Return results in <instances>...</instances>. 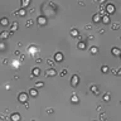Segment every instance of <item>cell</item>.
I'll list each match as a JSON object with an SVG mask.
<instances>
[{
    "label": "cell",
    "mask_w": 121,
    "mask_h": 121,
    "mask_svg": "<svg viewBox=\"0 0 121 121\" xmlns=\"http://www.w3.org/2000/svg\"><path fill=\"white\" fill-rule=\"evenodd\" d=\"M46 76L47 77H54V76H57V71L54 68H48L46 71Z\"/></svg>",
    "instance_id": "cell-6"
},
{
    "label": "cell",
    "mask_w": 121,
    "mask_h": 121,
    "mask_svg": "<svg viewBox=\"0 0 121 121\" xmlns=\"http://www.w3.org/2000/svg\"><path fill=\"white\" fill-rule=\"evenodd\" d=\"M111 29H112V30H119V29H120V24L119 23H112L111 24Z\"/></svg>",
    "instance_id": "cell-29"
},
{
    "label": "cell",
    "mask_w": 121,
    "mask_h": 121,
    "mask_svg": "<svg viewBox=\"0 0 121 121\" xmlns=\"http://www.w3.org/2000/svg\"><path fill=\"white\" fill-rule=\"evenodd\" d=\"M38 90H37L35 88V87H33V88H30V90H29V92H28V95H29V96H30V97H38Z\"/></svg>",
    "instance_id": "cell-9"
},
{
    "label": "cell",
    "mask_w": 121,
    "mask_h": 121,
    "mask_svg": "<svg viewBox=\"0 0 121 121\" xmlns=\"http://www.w3.org/2000/svg\"><path fill=\"white\" fill-rule=\"evenodd\" d=\"M97 33H98V34H105V29L104 28H100V29H98V30H97Z\"/></svg>",
    "instance_id": "cell-40"
},
{
    "label": "cell",
    "mask_w": 121,
    "mask_h": 121,
    "mask_svg": "<svg viewBox=\"0 0 121 121\" xmlns=\"http://www.w3.org/2000/svg\"><path fill=\"white\" fill-rule=\"evenodd\" d=\"M24 107L25 108H29V104H28V102H25V104H24Z\"/></svg>",
    "instance_id": "cell-47"
},
{
    "label": "cell",
    "mask_w": 121,
    "mask_h": 121,
    "mask_svg": "<svg viewBox=\"0 0 121 121\" xmlns=\"http://www.w3.org/2000/svg\"><path fill=\"white\" fill-rule=\"evenodd\" d=\"M46 111H47V113H48V115H52V113L54 112V110H53L52 107H48V108L46 110Z\"/></svg>",
    "instance_id": "cell-37"
},
{
    "label": "cell",
    "mask_w": 121,
    "mask_h": 121,
    "mask_svg": "<svg viewBox=\"0 0 121 121\" xmlns=\"http://www.w3.org/2000/svg\"><path fill=\"white\" fill-rule=\"evenodd\" d=\"M110 71H111L115 76H121V68H113V67H111Z\"/></svg>",
    "instance_id": "cell-18"
},
{
    "label": "cell",
    "mask_w": 121,
    "mask_h": 121,
    "mask_svg": "<svg viewBox=\"0 0 121 121\" xmlns=\"http://www.w3.org/2000/svg\"><path fill=\"white\" fill-rule=\"evenodd\" d=\"M54 62H59V63H62L64 59V56H63V53H61V52H57L56 54H54Z\"/></svg>",
    "instance_id": "cell-5"
},
{
    "label": "cell",
    "mask_w": 121,
    "mask_h": 121,
    "mask_svg": "<svg viewBox=\"0 0 121 121\" xmlns=\"http://www.w3.org/2000/svg\"><path fill=\"white\" fill-rule=\"evenodd\" d=\"M106 120H107V115L105 112H101L100 113V121H106Z\"/></svg>",
    "instance_id": "cell-31"
},
{
    "label": "cell",
    "mask_w": 121,
    "mask_h": 121,
    "mask_svg": "<svg viewBox=\"0 0 121 121\" xmlns=\"http://www.w3.org/2000/svg\"><path fill=\"white\" fill-rule=\"evenodd\" d=\"M30 5V0H24V1H21V9H24L25 6Z\"/></svg>",
    "instance_id": "cell-30"
},
{
    "label": "cell",
    "mask_w": 121,
    "mask_h": 121,
    "mask_svg": "<svg viewBox=\"0 0 121 121\" xmlns=\"http://www.w3.org/2000/svg\"><path fill=\"white\" fill-rule=\"evenodd\" d=\"M111 52H112V54L115 57H120L121 56V50H120V48H117V47H113V48L111 49Z\"/></svg>",
    "instance_id": "cell-13"
},
{
    "label": "cell",
    "mask_w": 121,
    "mask_h": 121,
    "mask_svg": "<svg viewBox=\"0 0 121 121\" xmlns=\"http://www.w3.org/2000/svg\"><path fill=\"white\" fill-rule=\"evenodd\" d=\"M35 62H37V63H42V62H43V58H42V57H35Z\"/></svg>",
    "instance_id": "cell-38"
},
{
    "label": "cell",
    "mask_w": 121,
    "mask_h": 121,
    "mask_svg": "<svg viewBox=\"0 0 121 121\" xmlns=\"http://www.w3.org/2000/svg\"><path fill=\"white\" fill-rule=\"evenodd\" d=\"M32 76H33V77H39V76H40V68H39V67H34V68H33Z\"/></svg>",
    "instance_id": "cell-12"
},
{
    "label": "cell",
    "mask_w": 121,
    "mask_h": 121,
    "mask_svg": "<svg viewBox=\"0 0 121 121\" xmlns=\"http://www.w3.org/2000/svg\"><path fill=\"white\" fill-rule=\"evenodd\" d=\"M47 23H48V20H47V18L44 15H39L37 18V24H38V27H44V25H47Z\"/></svg>",
    "instance_id": "cell-3"
},
{
    "label": "cell",
    "mask_w": 121,
    "mask_h": 121,
    "mask_svg": "<svg viewBox=\"0 0 121 121\" xmlns=\"http://www.w3.org/2000/svg\"><path fill=\"white\" fill-rule=\"evenodd\" d=\"M66 75H67V69L64 68V69H62V71H61V73H59V76H61V77H64Z\"/></svg>",
    "instance_id": "cell-36"
},
{
    "label": "cell",
    "mask_w": 121,
    "mask_h": 121,
    "mask_svg": "<svg viewBox=\"0 0 121 121\" xmlns=\"http://www.w3.org/2000/svg\"><path fill=\"white\" fill-rule=\"evenodd\" d=\"M3 64H4V66H8L9 64V58H3Z\"/></svg>",
    "instance_id": "cell-35"
},
{
    "label": "cell",
    "mask_w": 121,
    "mask_h": 121,
    "mask_svg": "<svg viewBox=\"0 0 121 121\" xmlns=\"http://www.w3.org/2000/svg\"><path fill=\"white\" fill-rule=\"evenodd\" d=\"M69 83H71L72 87H77V86L79 85V76H78V75H73L72 78H71V82H69Z\"/></svg>",
    "instance_id": "cell-4"
},
{
    "label": "cell",
    "mask_w": 121,
    "mask_h": 121,
    "mask_svg": "<svg viewBox=\"0 0 121 121\" xmlns=\"http://www.w3.org/2000/svg\"><path fill=\"white\" fill-rule=\"evenodd\" d=\"M21 120V116H20V113H18V112H14L10 115V121H20Z\"/></svg>",
    "instance_id": "cell-8"
},
{
    "label": "cell",
    "mask_w": 121,
    "mask_h": 121,
    "mask_svg": "<svg viewBox=\"0 0 121 121\" xmlns=\"http://www.w3.org/2000/svg\"><path fill=\"white\" fill-rule=\"evenodd\" d=\"M71 37H75V38H78L79 37V30L77 28H72L71 29Z\"/></svg>",
    "instance_id": "cell-14"
},
{
    "label": "cell",
    "mask_w": 121,
    "mask_h": 121,
    "mask_svg": "<svg viewBox=\"0 0 121 121\" xmlns=\"http://www.w3.org/2000/svg\"><path fill=\"white\" fill-rule=\"evenodd\" d=\"M14 54H15V56H20V50H15V52H14Z\"/></svg>",
    "instance_id": "cell-43"
},
{
    "label": "cell",
    "mask_w": 121,
    "mask_h": 121,
    "mask_svg": "<svg viewBox=\"0 0 121 121\" xmlns=\"http://www.w3.org/2000/svg\"><path fill=\"white\" fill-rule=\"evenodd\" d=\"M5 117H6V116H4V115H3V113H0V120H4Z\"/></svg>",
    "instance_id": "cell-45"
},
{
    "label": "cell",
    "mask_w": 121,
    "mask_h": 121,
    "mask_svg": "<svg viewBox=\"0 0 121 121\" xmlns=\"http://www.w3.org/2000/svg\"><path fill=\"white\" fill-rule=\"evenodd\" d=\"M28 98H29V95L27 92H20L18 95V101L20 102V104H25V102H28Z\"/></svg>",
    "instance_id": "cell-1"
},
{
    "label": "cell",
    "mask_w": 121,
    "mask_h": 121,
    "mask_svg": "<svg viewBox=\"0 0 121 121\" xmlns=\"http://www.w3.org/2000/svg\"><path fill=\"white\" fill-rule=\"evenodd\" d=\"M17 46H18V47H19V48H20V47L23 46V44H21V42H18V44H17Z\"/></svg>",
    "instance_id": "cell-48"
},
{
    "label": "cell",
    "mask_w": 121,
    "mask_h": 121,
    "mask_svg": "<svg viewBox=\"0 0 121 121\" xmlns=\"http://www.w3.org/2000/svg\"><path fill=\"white\" fill-rule=\"evenodd\" d=\"M42 87H44V82H42V81H35V88H42Z\"/></svg>",
    "instance_id": "cell-24"
},
{
    "label": "cell",
    "mask_w": 121,
    "mask_h": 121,
    "mask_svg": "<svg viewBox=\"0 0 121 121\" xmlns=\"http://www.w3.org/2000/svg\"><path fill=\"white\" fill-rule=\"evenodd\" d=\"M27 49H28V52L30 53V54H34V53L38 52V46H35V44H30Z\"/></svg>",
    "instance_id": "cell-7"
},
{
    "label": "cell",
    "mask_w": 121,
    "mask_h": 121,
    "mask_svg": "<svg viewBox=\"0 0 121 121\" xmlns=\"http://www.w3.org/2000/svg\"><path fill=\"white\" fill-rule=\"evenodd\" d=\"M71 102H72V104H75V105H77L79 102L78 96H77V95H72V96H71Z\"/></svg>",
    "instance_id": "cell-21"
},
{
    "label": "cell",
    "mask_w": 121,
    "mask_h": 121,
    "mask_svg": "<svg viewBox=\"0 0 121 121\" xmlns=\"http://www.w3.org/2000/svg\"><path fill=\"white\" fill-rule=\"evenodd\" d=\"M9 37H10V32H8V30H4V32L0 33V40H5Z\"/></svg>",
    "instance_id": "cell-10"
},
{
    "label": "cell",
    "mask_w": 121,
    "mask_h": 121,
    "mask_svg": "<svg viewBox=\"0 0 121 121\" xmlns=\"http://www.w3.org/2000/svg\"><path fill=\"white\" fill-rule=\"evenodd\" d=\"M78 5H81V6H83V5H85V1H78Z\"/></svg>",
    "instance_id": "cell-46"
},
{
    "label": "cell",
    "mask_w": 121,
    "mask_h": 121,
    "mask_svg": "<svg viewBox=\"0 0 121 121\" xmlns=\"http://www.w3.org/2000/svg\"><path fill=\"white\" fill-rule=\"evenodd\" d=\"M85 29H86V30H90V29L92 30V25H91V24H87V25H85Z\"/></svg>",
    "instance_id": "cell-41"
},
{
    "label": "cell",
    "mask_w": 121,
    "mask_h": 121,
    "mask_svg": "<svg viewBox=\"0 0 121 121\" xmlns=\"http://www.w3.org/2000/svg\"><path fill=\"white\" fill-rule=\"evenodd\" d=\"M5 88L6 90H10V85H5Z\"/></svg>",
    "instance_id": "cell-49"
},
{
    "label": "cell",
    "mask_w": 121,
    "mask_h": 121,
    "mask_svg": "<svg viewBox=\"0 0 121 121\" xmlns=\"http://www.w3.org/2000/svg\"><path fill=\"white\" fill-rule=\"evenodd\" d=\"M77 48H78V49H81V50L86 49V48H87V46H86V42H83V40H79V42H78V44H77Z\"/></svg>",
    "instance_id": "cell-16"
},
{
    "label": "cell",
    "mask_w": 121,
    "mask_h": 121,
    "mask_svg": "<svg viewBox=\"0 0 121 121\" xmlns=\"http://www.w3.org/2000/svg\"><path fill=\"white\" fill-rule=\"evenodd\" d=\"M92 21H93V23L95 24H97V23H100V21H101V15H100V14H93V17H92Z\"/></svg>",
    "instance_id": "cell-15"
},
{
    "label": "cell",
    "mask_w": 121,
    "mask_h": 121,
    "mask_svg": "<svg viewBox=\"0 0 121 121\" xmlns=\"http://www.w3.org/2000/svg\"><path fill=\"white\" fill-rule=\"evenodd\" d=\"M101 72L105 73V75H106V73H108L110 72V67H108V66H102V67H101Z\"/></svg>",
    "instance_id": "cell-27"
},
{
    "label": "cell",
    "mask_w": 121,
    "mask_h": 121,
    "mask_svg": "<svg viewBox=\"0 0 121 121\" xmlns=\"http://www.w3.org/2000/svg\"><path fill=\"white\" fill-rule=\"evenodd\" d=\"M110 98H111V95H110L108 92H106L104 96H102V100L106 101V102H108V101H110Z\"/></svg>",
    "instance_id": "cell-26"
},
{
    "label": "cell",
    "mask_w": 121,
    "mask_h": 121,
    "mask_svg": "<svg viewBox=\"0 0 121 121\" xmlns=\"http://www.w3.org/2000/svg\"><path fill=\"white\" fill-rule=\"evenodd\" d=\"M90 90H91V92L95 93V95H100V90H98V87L96 85H92L90 87Z\"/></svg>",
    "instance_id": "cell-17"
},
{
    "label": "cell",
    "mask_w": 121,
    "mask_h": 121,
    "mask_svg": "<svg viewBox=\"0 0 121 121\" xmlns=\"http://www.w3.org/2000/svg\"><path fill=\"white\" fill-rule=\"evenodd\" d=\"M47 64L49 66V68H54L56 62H54V59H50V58H48V59H47Z\"/></svg>",
    "instance_id": "cell-23"
},
{
    "label": "cell",
    "mask_w": 121,
    "mask_h": 121,
    "mask_svg": "<svg viewBox=\"0 0 121 121\" xmlns=\"http://www.w3.org/2000/svg\"><path fill=\"white\" fill-rule=\"evenodd\" d=\"M96 110H97V112H104V106H101V105H98L97 107H96Z\"/></svg>",
    "instance_id": "cell-34"
},
{
    "label": "cell",
    "mask_w": 121,
    "mask_h": 121,
    "mask_svg": "<svg viewBox=\"0 0 121 121\" xmlns=\"http://www.w3.org/2000/svg\"><path fill=\"white\" fill-rule=\"evenodd\" d=\"M18 27H19L18 21H14V23H12V25H10V30H12V33H14L15 30H18Z\"/></svg>",
    "instance_id": "cell-20"
},
{
    "label": "cell",
    "mask_w": 121,
    "mask_h": 121,
    "mask_svg": "<svg viewBox=\"0 0 121 121\" xmlns=\"http://www.w3.org/2000/svg\"><path fill=\"white\" fill-rule=\"evenodd\" d=\"M0 24L3 25V27H9L10 25V21H9V19L8 18H1V19H0Z\"/></svg>",
    "instance_id": "cell-11"
},
{
    "label": "cell",
    "mask_w": 121,
    "mask_h": 121,
    "mask_svg": "<svg viewBox=\"0 0 121 121\" xmlns=\"http://www.w3.org/2000/svg\"><path fill=\"white\" fill-rule=\"evenodd\" d=\"M93 38H95V37H93L92 34H91V35H88V37H87V40H92Z\"/></svg>",
    "instance_id": "cell-42"
},
{
    "label": "cell",
    "mask_w": 121,
    "mask_h": 121,
    "mask_svg": "<svg viewBox=\"0 0 121 121\" xmlns=\"http://www.w3.org/2000/svg\"><path fill=\"white\" fill-rule=\"evenodd\" d=\"M32 121H37V120H35V119H32Z\"/></svg>",
    "instance_id": "cell-50"
},
{
    "label": "cell",
    "mask_w": 121,
    "mask_h": 121,
    "mask_svg": "<svg viewBox=\"0 0 121 121\" xmlns=\"http://www.w3.org/2000/svg\"><path fill=\"white\" fill-rule=\"evenodd\" d=\"M4 50H6V44L4 40H0V52H4Z\"/></svg>",
    "instance_id": "cell-25"
},
{
    "label": "cell",
    "mask_w": 121,
    "mask_h": 121,
    "mask_svg": "<svg viewBox=\"0 0 121 121\" xmlns=\"http://www.w3.org/2000/svg\"><path fill=\"white\" fill-rule=\"evenodd\" d=\"M0 121H1V120H0Z\"/></svg>",
    "instance_id": "cell-52"
},
{
    "label": "cell",
    "mask_w": 121,
    "mask_h": 121,
    "mask_svg": "<svg viewBox=\"0 0 121 121\" xmlns=\"http://www.w3.org/2000/svg\"><path fill=\"white\" fill-rule=\"evenodd\" d=\"M90 53H91V54H97V53H98V47L92 46V47L90 48Z\"/></svg>",
    "instance_id": "cell-22"
},
{
    "label": "cell",
    "mask_w": 121,
    "mask_h": 121,
    "mask_svg": "<svg viewBox=\"0 0 121 121\" xmlns=\"http://www.w3.org/2000/svg\"><path fill=\"white\" fill-rule=\"evenodd\" d=\"M105 10H106V15H110V14H115V12H116V8H115V5L113 4H111V3H108V4H106V8H105Z\"/></svg>",
    "instance_id": "cell-2"
},
{
    "label": "cell",
    "mask_w": 121,
    "mask_h": 121,
    "mask_svg": "<svg viewBox=\"0 0 121 121\" xmlns=\"http://www.w3.org/2000/svg\"><path fill=\"white\" fill-rule=\"evenodd\" d=\"M18 15H19V17H25V15H27V10H25V9H19V10H18Z\"/></svg>",
    "instance_id": "cell-28"
},
{
    "label": "cell",
    "mask_w": 121,
    "mask_h": 121,
    "mask_svg": "<svg viewBox=\"0 0 121 121\" xmlns=\"http://www.w3.org/2000/svg\"><path fill=\"white\" fill-rule=\"evenodd\" d=\"M95 121H97V120H95Z\"/></svg>",
    "instance_id": "cell-51"
},
{
    "label": "cell",
    "mask_w": 121,
    "mask_h": 121,
    "mask_svg": "<svg viewBox=\"0 0 121 121\" xmlns=\"http://www.w3.org/2000/svg\"><path fill=\"white\" fill-rule=\"evenodd\" d=\"M28 12H29V13H34V12H35V9H34V8H30V9L28 10Z\"/></svg>",
    "instance_id": "cell-44"
},
{
    "label": "cell",
    "mask_w": 121,
    "mask_h": 121,
    "mask_svg": "<svg viewBox=\"0 0 121 121\" xmlns=\"http://www.w3.org/2000/svg\"><path fill=\"white\" fill-rule=\"evenodd\" d=\"M98 14H100L101 17H102V15H105V8H104L102 5L98 6Z\"/></svg>",
    "instance_id": "cell-32"
},
{
    "label": "cell",
    "mask_w": 121,
    "mask_h": 121,
    "mask_svg": "<svg viewBox=\"0 0 121 121\" xmlns=\"http://www.w3.org/2000/svg\"><path fill=\"white\" fill-rule=\"evenodd\" d=\"M33 24H34V20H33V19H29V20H27V23H25V27L29 28V27H32Z\"/></svg>",
    "instance_id": "cell-33"
},
{
    "label": "cell",
    "mask_w": 121,
    "mask_h": 121,
    "mask_svg": "<svg viewBox=\"0 0 121 121\" xmlns=\"http://www.w3.org/2000/svg\"><path fill=\"white\" fill-rule=\"evenodd\" d=\"M101 21H102L104 24H110V17L106 15V14H105V15H102V17H101Z\"/></svg>",
    "instance_id": "cell-19"
},
{
    "label": "cell",
    "mask_w": 121,
    "mask_h": 121,
    "mask_svg": "<svg viewBox=\"0 0 121 121\" xmlns=\"http://www.w3.org/2000/svg\"><path fill=\"white\" fill-rule=\"evenodd\" d=\"M24 59H25V54L21 53L20 56H19V61H20V62H24Z\"/></svg>",
    "instance_id": "cell-39"
}]
</instances>
